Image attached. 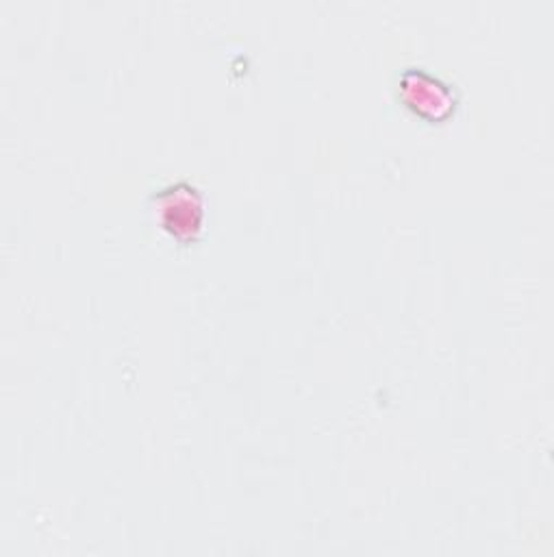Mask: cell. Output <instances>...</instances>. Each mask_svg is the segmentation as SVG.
Instances as JSON below:
<instances>
[{"instance_id":"obj_1","label":"cell","mask_w":554,"mask_h":557,"mask_svg":"<svg viewBox=\"0 0 554 557\" xmlns=\"http://www.w3.org/2000/svg\"><path fill=\"white\" fill-rule=\"evenodd\" d=\"M398 96L406 109L428 122H441L458 104L456 89L424 67H404L398 78Z\"/></svg>"},{"instance_id":"obj_2","label":"cell","mask_w":554,"mask_h":557,"mask_svg":"<svg viewBox=\"0 0 554 557\" xmlns=\"http://www.w3.org/2000/svg\"><path fill=\"white\" fill-rule=\"evenodd\" d=\"M154 207L161 226L180 242H191L202 233L204 198L185 181L163 187L154 196Z\"/></svg>"}]
</instances>
